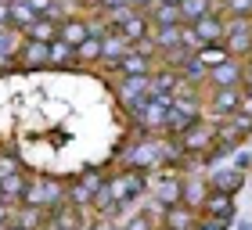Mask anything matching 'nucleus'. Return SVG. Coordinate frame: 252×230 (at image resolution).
<instances>
[{
    "instance_id": "1",
    "label": "nucleus",
    "mask_w": 252,
    "mask_h": 230,
    "mask_svg": "<svg viewBox=\"0 0 252 230\" xmlns=\"http://www.w3.org/2000/svg\"><path fill=\"white\" fill-rule=\"evenodd\" d=\"M144 187H148V180H144V172H137V169H123V172H116V176H108V183H105V194L112 201L119 205H130V201H137L144 194Z\"/></svg>"
},
{
    "instance_id": "2",
    "label": "nucleus",
    "mask_w": 252,
    "mask_h": 230,
    "mask_svg": "<svg viewBox=\"0 0 252 230\" xmlns=\"http://www.w3.org/2000/svg\"><path fill=\"white\" fill-rule=\"evenodd\" d=\"M65 201V183L62 180H47V176H32L26 183V198L22 205H36V209H54V205Z\"/></svg>"
},
{
    "instance_id": "3",
    "label": "nucleus",
    "mask_w": 252,
    "mask_h": 230,
    "mask_svg": "<svg viewBox=\"0 0 252 230\" xmlns=\"http://www.w3.org/2000/svg\"><path fill=\"white\" fill-rule=\"evenodd\" d=\"M166 115H169V97H144L133 105V122L144 133H162Z\"/></svg>"
},
{
    "instance_id": "4",
    "label": "nucleus",
    "mask_w": 252,
    "mask_h": 230,
    "mask_svg": "<svg viewBox=\"0 0 252 230\" xmlns=\"http://www.w3.org/2000/svg\"><path fill=\"white\" fill-rule=\"evenodd\" d=\"M220 47L227 51V58H234V61H249V54H252V22L249 18L227 22V32H223Z\"/></svg>"
},
{
    "instance_id": "5",
    "label": "nucleus",
    "mask_w": 252,
    "mask_h": 230,
    "mask_svg": "<svg viewBox=\"0 0 252 230\" xmlns=\"http://www.w3.org/2000/svg\"><path fill=\"white\" fill-rule=\"evenodd\" d=\"M180 151H184V158L188 155H198V158H205L213 151V144H216V122H205V119H198L191 126V130L180 137Z\"/></svg>"
},
{
    "instance_id": "6",
    "label": "nucleus",
    "mask_w": 252,
    "mask_h": 230,
    "mask_svg": "<svg viewBox=\"0 0 252 230\" xmlns=\"http://www.w3.org/2000/svg\"><path fill=\"white\" fill-rule=\"evenodd\" d=\"M194 36H198V43L205 47V43H220L223 32H227V18L220 15V11H209V15H202L198 22H191Z\"/></svg>"
},
{
    "instance_id": "7",
    "label": "nucleus",
    "mask_w": 252,
    "mask_h": 230,
    "mask_svg": "<svg viewBox=\"0 0 252 230\" xmlns=\"http://www.w3.org/2000/svg\"><path fill=\"white\" fill-rule=\"evenodd\" d=\"M51 227L54 230H87V216H83L79 205L62 201V205H54V209H51Z\"/></svg>"
},
{
    "instance_id": "8",
    "label": "nucleus",
    "mask_w": 252,
    "mask_h": 230,
    "mask_svg": "<svg viewBox=\"0 0 252 230\" xmlns=\"http://www.w3.org/2000/svg\"><path fill=\"white\" fill-rule=\"evenodd\" d=\"M242 68H245V61H234V58H227L223 65H216L213 72H209V83L213 90H227V86H242Z\"/></svg>"
},
{
    "instance_id": "9",
    "label": "nucleus",
    "mask_w": 252,
    "mask_h": 230,
    "mask_svg": "<svg viewBox=\"0 0 252 230\" xmlns=\"http://www.w3.org/2000/svg\"><path fill=\"white\" fill-rule=\"evenodd\" d=\"M238 105H242V86H227V90H213V101H209V115H216V119H231V115L238 112Z\"/></svg>"
},
{
    "instance_id": "10",
    "label": "nucleus",
    "mask_w": 252,
    "mask_h": 230,
    "mask_svg": "<svg viewBox=\"0 0 252 230\" xmlns=\"http://www.w3.org/2000/svg\"><path fill=\"white\" fill-rule=\"evenodd\" d=\"M234 194H223V191H209L205 194V201H202V209L198 216H216V220H223V223H231V216H234Z\"/></svg>"
},
{
    "instance_id": "11",
    "label": "nucleus",
    "mask_w": 252,
    "mask_h": 230,
    "mask_svg": "<svg viewBox=\"0 0 252 230\" xmlns=\"http://www.w3.org/2000/svg\"><path fill=\"white\" fill-rule=\"evenodd\" d=\"M162 230H194L198 227V212L188 209V205H169V209H162V223H158Z\"/></svg>"
},
{
    "instance_id": "12",
    "label": "nucleus",
    "mask_w": 252,
    "mask_h": 230,
    "mask_svg": "<svg viewBox=\"0 0 252 230\" xmlns=\"http://www.w3.org/2000/svg\"><path fill=\"white\" fill-rule=\"evenodd\" d=\"M90 36V18H76V15H68L65 22H58V40L62 43H68V47H79Z\"/></svg>"
},
{
    "instance_id": "13",
    "label": "nucleus",
    "mask_w": 252,
    "mask_h": 230,
    "mask_svg": "<svg viewBox=\"0 0 252 230\" xmlns=\"http://www.w3.org/2000/svg\"><path fill=\"white\" fill-rule=\"evenodd\" d=\"M108 72H119L123 79H130V76H152V58H144V54H137V51H126L119 61L108 68Z\"/></svg>"
},
{
    "instance_id": "14",
    "label": "nucleus",
    "mask_w": 252,
    "mask_h": 230,
    "mask_svg": "<svg viewBox=\"0 0 252 230\" xmlns=\"http://www.w3.org/2000/svg\"><path fill=\"white\" fill-rule=\"evenodd\" d=\"M205 194H209V183H205L202 176H184V180H180V205H188V209L198 212L202 201H205Z\"/></svg>"
},
{
    "instance_id": "15",
    "label": "nucleus",
    "mask_w": 252,
    "mask_h": 230,
    "mask_svg": "<svg viewBox=\"0 0 252 230\" xmlns=\"http://www.w3.org/2000/svg\"><path fill=\"white\" fill-rule=\"evenodd\" d=\"M11 223H18L22 230H47L51 227V212L47 209H36V205H18Z\"/></svg>"
},
{
    "instance_id": "16",
    "label": "nucleus",
    "mask_w": 252,
    "mask_h": 230,
    "mask_svg": "<svg viewBox=\"0 0 252 230\" xmlns=\"http://www.w3.org/2000/svg\"><path fill=\"white\" fill-rule=\"evenodd\" d=\"M209 191H223V194H234L238 187L245 183V172L238 169V166H231V169H220V172H209Z\"/></svg>"
},
{
    "instance_id": "17",
    "label": "nucleus",
    "mask_w": 252,
    "mask_h": 230,
    "mask_svg": "<svg viewBox=\"0 0 252 230\" xmlns=\"http://www.w3.org/2000/svg\"><path fill=\"white\" fill-rule=\"evenodd\" d=\"M22 32H26V40H36V43H47V47H51V43L58 40V22L47 18V15H40L29 29H22Z\"/></svg>"
},
{
    "instance_id": "18",
    "label": "nucleus",
    "mask_w": 252,
    "mask_h": 230,
    "mask_svg": "<svg viewBox=\"0 0 252 230\" xmlns=\"http://www.w3.org/2000/svg\"><path fill=\"white\" fill-rule=\"evenodd\" d=\"M15 58H22V68H40V65H47V43L22 40V47L15 51Z\"/></svg>"
},
{
    "instance_id": "19",
    "label": "nucleus",
    "mask_w": 252,
    "mask_h": 230,
    "mask_svg": "<svg viewBox=\"0 0 252 230\" xmlns=\"http://www.w3.org/2000/svg\"><path fill=\"white\" fill-rule=\"evenodd\" d=\"M126 51H130V43H126L119 32H105V36H101V61H105V68H112Z\"/></svg>"
},
{
    "instance_id": "20",
    "label": "nucleus",
    "mask_w": 252,
    "mask_h": 230,
    "mask_svg": "<svg viewBox=\"0 0 252 230\" xmlns=\"http://www.w3.org/2000/svg\"><path fill=\"white\" fill-rule=\"evenodd\" d=\"M152 40L158 54H173L180 51V26H152Z\"/></svg>"
},
{
    "instance_id": "21",
    "label": "nucleus",
    "mask_w": 252,
    "mask_h": 230,
    "mask_svg": "<svg viewBox=\"0 0 252 230\" xmlns=\"http://www.w3.org/2000/svg\"><path fill=\"white\" fill-rule=\"evenodd\" d=\"M26 183H29V176H26V172L4 176V180H0V198H4V201H11V205H22V198H26Z\"/></svg>"
},
{
    "instance_id": "22",
    "label": "nucleus",
    "mask_w": 252,
    "mask_h": 230,
    "mask_svg": "<svg viewBox=\"0 0 252 230\" xmlns=\"http://www.w3.org/2000/svg\"><path fill=\"white\" fill-rule=\"evenodd\" d=\"M177 11H180V22H184V26H191V22H198L202 15L216 11V0H180Z\"/></svg>"
},
{
    "instance_id": "23",
    "label": "nucleus",
    "mask_w": 252,
    "mask_h": 230,
    "mask_svg": "<svg viewBox=\"0 0 252 230\" xmlns=\"http://www.w3.org/2000/svg\"><path fill=\"white\" fill-rule=\"evenodd\" d=\"M155 198H158V205H162V209H169V205H180V180L173 176V172H166V176L158 180Z\"/></svg>"
},
{
    "instance_id": "24",
    "label": "nucleus",
    "mask_w": 252,
    "mask_h": 230,
    "mask_svg": "<svg viewBox=\"0 0 252 230\" xmlns=\"http://www.w3.org/2000/svg\"><path fill=\"white\" fill-rule=\"evenodd\" d=\"M144 15H148L152 26H184V22H180L177 4H155V7H148Z\"/></svg>"
},
{
    "instance_id": "25",
    "label": "nucleus",
    "mask_w": 252,
    "mask_h": 230,
    "mask_svg": "<svg viewBox=\"0 0 252 230\" xmlns=\"http://www.w3.org/2000/svg\"><path fill=\"white\" fill-rule=\"evenodd\" d=\"M194 61H198L205 72H213L216 65H223V61H227V51L220 47V43H205V47L194 51Z\"/></svg>"
},
{
    "instance_id": "26",
    "label": "nucleus",
    "mask_w": 252,
    "mask_h": 230,
    "mask_svg": "<svg viewBox=\"0 0 252 230\" xmlns=\"http://www.w3.org/2000/svg\"><path fill=\"white\" fill-rule=\"evenodd\" d=\"M148 86H152V76H130L123 79V101H144L148 97Z\"/></svg>"
},
{
    "instance_id": "27",
    "label": "nucleus",
    "mask_w": 252,
    "mask_h": 230,
    "mask_svg": "<svg viewBox=\"0 0 252 230\" xmlns=\"http://www.w3.org/2000/svg\"><path fill=\"white\" fill-rule=\"evenodd\" d=\"M216 11H220L227 22H234V18H249L252 22V0H220Z\"/></svg>"
},
{
    "instance_id": "28",
    "label": "nucleus",
    "mask_w": 252,
    "mask_h": 230,
    "mask_svg": "<svg viewBox=\"0 0 252 230\" xmlns=\"http://www.w3.org/2000/svg\"><path fill=\"white\" fill-rule=\"evenodd\" d=\"M76 61L79 65H97L101 61V36H87L76 47Z\"/></svg>"
},
{
    "instance_id": "29",
    "label": "nucleus",
    "mask_w": 252,
    "mask_h": 230,
    "mask_svg": "<svg viewBox=\"0 0 252 230\" xmlns=\"http://www.w3.org/2000/svg\"><path fill=\"white\" fill-rule=\"evenodd\" d=\"M40 15L32 11L26 0H11V26H18V29H29L32 22H36Z\"/></svg>"
},
{
    "instance_id": "30",
    "label": "nucleus",
    "mask_w": 252,
    "mask_h": 230,
    "mask_svg": "<svg viewBox=\"0 0 252 230\" xmlns=\"http://www.w3.org/2000/svg\"><path fill=\"white\" fill-rule=\"evenodd\" d=\"M72 58H76V51L68 47V43H62V40H54L47 47V65H68Z\"/></svg>"
},
{
    "instance_id": "31",
    "label": "nucleus",
    "mask_w": 252,
    "mask_h": 230,
    "mask_svg": "<svg viewBox=\"0 0 252 230\" xmlns=\"http://www.w3.org/2000/svg\"><path fill=\"white\" fill-rule=\"evenodd\" d=\"M15 172H22L18 158H15V155H7V151H0V180H4V176H15Z\"/></svg>"
},
{
    "instance_id": "32",
    "label": "nucleus",
    "mask_w": 252,
    "mask_h": 230,
    "mask_svg": "<svg viewBox=\"0 0 252 230\" xmlns=\"http://www.w3.org/2000/svg\"><path fill=\"white\" fill-rule=\"evenodd\" d=\"M198 47H202V43H198V36H194V29L191 26H180V51H191L194 54Z\"/></svg>"
},
{
    "instance_id": "33",
    "label": "nucleus",
    "mask_w": 252,
    "mask_h": 230,
    "mask_svg": "<svg viewBox=\"0 0 252 230\" xmlns=\"http://www.w3.org/2000/svg\"><path fill=\"white\" fill-rule=\"evenodd\" d=\"M15 209H18V205H11V201L0 198V227H7L11 220H15Z\"/></svg>"
},
{
    "instance_id": "34",
    "label": "nucleus",
    "mask_w": 252,
    "mask_h": 230,
    "mask_svg": "<svg viewBox=\"0 0 252 230\" xmlns=\"http://www.w3.org/2000/svg\"><path fill=\"white\" fill-rule=\"evenodd\" d=\"M126 230H158V227L148 220V216H133V220L126 223Z\"/></svg>"
},
{
    "instance_id": "35",
    "label": "nucleus",
    "mask_w": 252,
    "mask_h": 230,
    "mask_svg": "<svg viewBox=\"0 0 252 230\" xmlns=\"http://www.w3.org/2000/svg\"><path fill=\"white\" fill-rule=\"evenodd\" d=\"M0 29H11V0H0Z\"/></svg>"
},
{
    "instance_id": "36",
    "label": "nucleus",
    "mask_w": 252,
    "mask_h": 230,
    "mask_svg": "<svg viewBox=\"0 0 252 230\" xmlns=\"http://www.w3.org/2000/svg\"><path fill=\"white\" fill-rule=\"evenodd\" d=\"M97 4V11H112V7H126L130 0H94Z\"/></svg>"
},
{
    "instance_id": "37",
    "label": "nucleus",
    "mask_w": 252,
    "mask_h": 230,
    "mask_svg": "<svg viewBox=\"0 0 252 230\" xmlns=\"http://www.w3.org/2000/svg\"><path fill=\"white\" fill-rule=\"evenodd\" d=\"M155 4H158V0H130V7H133V11H141V15H144L148 7H155Z\"/></svg>"
},
{
    "instance_id": "38",
    "label": "nucleus",
    "mask_w": 252,
    "mask_h": 230,
    "mask_svg": "<svg viewBox=\"0 0 252 230\" xmlns=\"http://www.w3.org/2000/svg\"><path fill=\"white\" fill-rule=\"evenodd\" d=\"M242 86H252V61H245L242 68Z\"/></svg>"
},
{
    "instance_id": "39",
    "label": "nucleus",
    "mask_w": 252,
    "mask_h": 230,
    "mask_svg": "<svg viewBox=\"0 0 252 230\" xmlns=\"http://www.w3.org/2000/svg\"><path fill=\"white\" fill-rule=\"evenodd\" d=\"M242 90H245V97H252V86H242Z\"/></svg>"
},
{
    "instance_id": "40",
    "label": "nucleus",
    "mask_w": 252,
    "mask_h": 230,
    "mask_svg": "<svg viewBox=\"0 0 252 230\" xmlns=\"http://www.w3.org/2000/svg\"><path fill=\"white\" fill-rule=\"evenodd\" d=\"M7 230H22V227H18V223H7Z\"/></svg>"
},
{
    "instance_id": "41",
    "label": "nucleus",
    "mask_w": 252,
    "mask_h": 230,
    "mask_svg": "<svg viewBox=\"0 0 252 230\" xmlns=\"http://www.w3.org/2000/svg\"><path fill=\"white\" fill-rule=\"evenodd\" d=\"M158 4H180V0H158Z\"/></svg>"
},
{
    "instance_id": "42",
    "label": "nucleus",
    "mask_w": 252,
    "mask_h": 230,
    "mask_svg": "<svg viewBox=\"0 0 252 230\" xmlns=\"http://www.w3.org/2000/svg\"><path fill=\"white\" fill-rule=\"evenodd\" d=\"M0 230H7V227H0Z\"/></svg>"
}]
</instances>
